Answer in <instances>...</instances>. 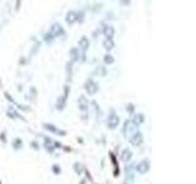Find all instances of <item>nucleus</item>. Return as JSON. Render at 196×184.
<instances>
[{"mask_svg":"<svg viewBox=\"0 0 196 184\" xmlns=\"http://www.w3.org/2000/svg\"><path fill=\"white\" fill-rule=\"evenodd\" d=\"M130 141L134 144V146H139L142 143V135H141V133H135L134 136L131 138V140H130Z\"/></svg>","mask_w":196,"mask_h":184,"instance_id":"423d86ee","label":"nucleus"},{"mask_svg":"<svg viewBox=\"0 0 196 184\" xmlns=\"http://www.w3.org/2000/svg\"><path fill=\"white\" fill-rule=\"evenodd\" d=\"M85 88H86V91L88 92L90 95H94L96 92L98 91V85L94 82L93 80H87L86 81V83H85Z\"/></svg>","mask_w":196,"mask_h":184,"instance_id":"f257e3e1","label":"nucleus"},{"mask_svg":"<svg viewBox=\"0 0 196 184\" xmlns=\"http://www.w3.org/2000/svg\"><path fill=\"white\" fill-rule=\"evenodd\" d=\"M53 171H54L56 174H59V173H60V167H58V166L55 165V166L53 167Z\"/></svg>","mask_w":196,"mask_h":184,"instance_id":"f3484780","label":"nucleus"},{"mask_svg":"<svg viewBox=\"0 0 196 184\" xmlns=\"http://www.w3.org/2000/svg\"><path fill=\"white\" fill-rule=\"evenodd\" d=\"M114 32H115V30H114L113 26H105L104 30H103V33L107 37V39H112L113 36H114Z\"/></svg>","mask_w":196,"mask_h":184,"instance_id":"39448f33","label":"nucleus"},{"mask_svg":"<svg viewBox=\"0 0 196 184\" xmlns=\"http://www.w3.org/2000/svg\"><path fill=\"white\" fill-rule=\"evenodd\" d=\"M100 8H102V5H100V4H99V5H94V9H93V10L97 11V10H99Z\"/></svg>","mask_w":196,"mask_h":184,"instance_id":"aec40b11","label":"nucleus"},{"mask_svg":"<svg viewBox=\"0 0 196 184\" xmlns=\"http://www.w3.org/2000/svg\"><path fill=\"white\" fill-rule=\"evenodd\" d=\"M103 47L107 49L108 52L112 51V49L114 48V42H113V39H105V41L103 42Z\"/></svg>","mask_w":196,"mask_h":184,"instance_id":"1a4fd4ad","label":"nucleus"},{"mask_svg":"<svg viewBox=\"0 0 196 184\" xmlns=\"http://www.w3.org/2000/svg\"><path fill=\"white\" fill-rule=\"evenodd\" d=\"M83 12L82 11H80L78 14H76V20H78L80 21V22H82V21H83Z\"/></svg>","mask_w":196,"mask_h":184,"instance_id":"dca6fc26","label":"nucleus"},{"mask_svg":"<svg viewBox=\"0 0 196 184\" xmlns=\"http://www.w3.org/2000/svg\"><path fill=\"white\" fill-rule=\"evenodd\" d=\"M78 46H80V48H81L83 52H86V51H87V48L90 47V41H88V38L82 37L81 39L78 41Z\"/></svg>","mask_w":196,"mask_h":184,"instance_id":"0eeeda50","label":"nucleus"},{"mask_svg":"<svg viewBox=\"0 0 196 184\" xmlns=\"http://www.w3.org/2000/svg\"><path fill=\"white\" fill-rule=\"evenodd\" d=\"M21 8V0H16V6H15V9L18 10Z\"/></svg>","mask_w":196,"mask_h":184,"instance_id":"a211bd4d","label":"nucleus"},{"mask_svg":"<svg viewBox=\"0 0 196 184\" xmlns=\"http://www.w3.org/2000/svg\"><path fill=\"white\" fill-rule=\"evenodd\" d=\"M148 168H150V161L148 160H143L141 163H139L136 166V171L139 173H141V174H143V173H146L148 171Z\"/></svg>","mask_w":196,"mask_h":184,"instance_id":"7ed1b4c3","label":"nucleus"},{"mask_svg":"<svg viewBox=\"0 0 196 184\" xmlns=\"http://www.w3.org/2000/svg\"><path fill=\"white\" fill-rule=\"evenodd\" d=\"M108 126H109L110 129H114V128H117V125L119 124V118L117 115H109L108 117V122H107Z\"/></svg>","mask_w":196,"mask_h":184,"instance_id":"20e7f679","label":"nucleus"},{"mask_svg":"<svg viewBox=\"0 0 196 184\" xmlns=\"http://www.w3.org/2000/svg\"><path fill=\"white\" fill-rule=\"evenodd\" d=\"M120 3L123 5H129L130 4V0H120Z\"/></svg>","mask_w":196,"mask_h":184,"instance_id":"6ab92c4d","label":"nucleus"},{"mask_svg":"<svg viewBox=\"0 0 196 184\" xmlns=\"http://www.w3.org/2000/svg\"><path fill=\"white\" fill-rule=\"evenodd\" d=\"M49 32L52 33L54 37H60V36H63V34L65 33V31H64L63 26H61V25H59V23H54V25H53V27L50 28V31H49Z\"/></svg>","mask_w":196,"mask_h":184,"instance_id":"f03ea898","label":"nucleus"},{"mask_svg":"<svg viewBox=\"0 0 196 184\" xmlns=\"http://www.w3.org/2000/svg\"><path fill=\"white\" fill-rule=\"evenodd\" d=\"M65 100H66V97H60L59 100H58V102H56V108L58 109H63L64 108V104H65Z\"/></svg>","mask_w":196,"mask_h":184,"instance_id":"f8f14e48","label":"nucleus"},{"mask_svg":"<svg viewBox=\"0 0 196 184\" xmlns=\"http://www.w3.org/2000/svg\"><path fill=\"white\" fill-rule=\"evenodd\" d=\"M70 55H71V60L72 61L78 60V49L77 48H72L70 51Z\"/></svg>","mask_w":196,"mask_h":184,"instance_id":"9b49d317","label":"nucleus"},{"mask_svg":"<svg viewBox=\"0 0 196 184\" xmlns=\"http://www.w3.org/2000/svg\"><path fill=\"white\" fill-rule=\"evenodd\" d=\"M104 63H105V64H113V63H114V58H113L110 54H105L104 55Z\"/></svg>","mask_w":196,"mask_h":184,"instance_id":"ddd939ff","label":"nucleus"},{"mask_svg":"<svg viewBox=\"0 0 196 184\" xmlns=\"http://www.w3.org/2000/svg\"><path fill=\"white\" fill-rule=\"evenodd\" d=\"M65 20H66V22L69 23V25H71V23H74L75 21H76V12L75 11H69L68 14H66V17H65Z\"/></svg>","mask_w":196,"mask_h":184,"instance_id":"6e6552de","label":"nucleus"},{"mask_svg":"<svg viewBox=\"0 0 196 184\" xmlns=\"http://www.w3.org/2000/svg\"><path fill=\"white\" fill-rule=\"evenodd\" d=\"M78 106H80V108H81L82 110H85V109L87 108V106H88V102L86 101L85 96H81V97H80V100H78Z\"/></svg>","mask_w":196,"mask_h":184,"instance_id":"9d476101","label":"nucleus"},{"mask_svg":"<svg viewBox=\"0 0 196 184\" xmlns=\"http://www.w3.org/2000/svg\"><path fill=\"white\" fill-rule=\"evenodd\" d=\"M53 39H54V36H53V34L50 33V32H48V33L44 34V41L47 42V43H50V42H52Z\"/></svg>","mask_w":196,"mask_h":184,"instance_id":"4468645a","label":"nucleus"},{"mask_svg":"<svg viewBox=\"0 0 196 184\" xmlns=\"http://www.w3.org/2000/svg\"><path fill=\"white\" fill-rule=\"evenodd\" d=\"M12 144H14V147H15V148H21V147H22V140H20V139H15Z\"/></svg>","mask_w":196,"mask_h":184,"instance_id":"2eb2a0df","label":"nucleus"}]
</instances>
